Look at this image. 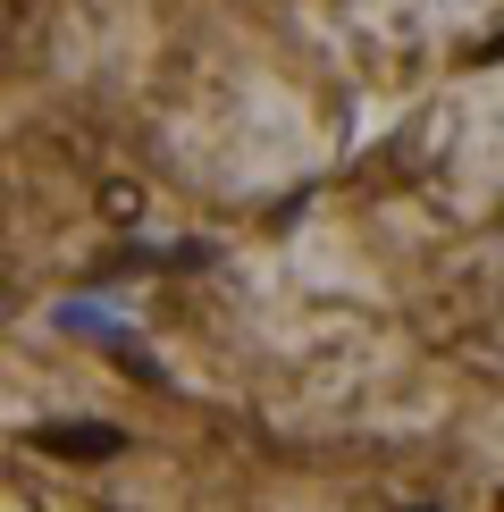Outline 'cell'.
<instances>
[{
    "mask_svg": "<svg viewBox=\"0 0 504 512\" xmlns=\"http://www.w3.org/2000/svg\"><path fill=\"white\" fill-rule=\"evenodd\" d=\"M479 59H488V68H496V59H504V34H496V42H488V51H479Z\"/></svg>",
    "mask_w": 504,
    "mask_h": 512,
    "instance_id": "obj_2",
    "label": "cell"
},
{
    "mask_svg": "<svg viewBox=\"0 0 504 512\" xmlns=\"http://www.w3.org/2000/svg\"><path fill=\"white\" fill-rule=\"evenodd\" d=\"M34 445H42V454H59V462H110L126 437H118V429H101V420H68V429H42Z\"/></svg>",
    "mask_w": 504,
    "mask_h": 512,
    "instance_id": "obj_1",
    "label": "cell"
}]
</instances>
